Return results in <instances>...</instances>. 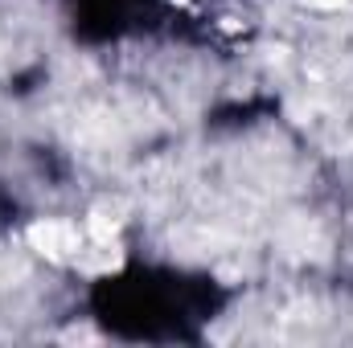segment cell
Wrapping results in <instances>:
<instances>
[{"instance_id":"cell-3","label":"cell","mask_w":353,"mask_h":348,"mask_svg":"<svg viewBox=\"0 0 353 348\" xmlns=\"http://www.w3.org/2000/svg\"><path fill=\"white\" fill-rule=\"evenodd\" d=\"M312 8H341V4H350V0H308Z\"/></svg>"},{"instance_id":"cell-2","label":"cell","mask_w":353,"mask_h":348,"mask_svg":"<svg viewBox=\"0 0 353 348\" xmlns=\"http://www.w3.org/2000/svg\"><path fill=\"white\" fill-rule=\"evenodd\" d=\"M115 234H119V217H115V209L99 205V209L87 217V238L90 242H115Z\"/></svg>"},{"instance_id":"cell-1","label":"cell","mask_w":353,"mask_h":348,"mask_svg":"<svg viewBox=\"0 0 353 348\" xmlns=\"http://www.w3.org/2000/svg\"><path fill=\"white\" fill-rule=\"evenodd\" d=\"M25 242H29V250H37L50 262H79L83 246H87V230H79L74 221H62V217H41L25 230Z\"/></svg>"}]
</instances>
